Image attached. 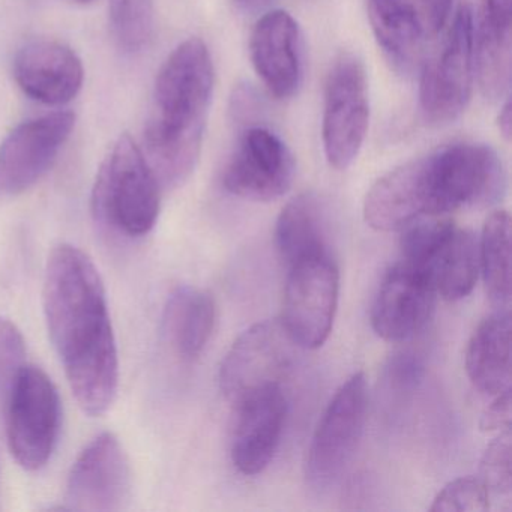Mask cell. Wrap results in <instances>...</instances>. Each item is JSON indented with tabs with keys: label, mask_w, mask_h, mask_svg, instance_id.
<instances>
[{
	"label": "cell",
	"mask_w": 512,
	"mask_h": 512,
	"mask_svg": "<svg viewBox=\"0 0 512 512\" xmlns=\"http://www.w3.org/2000/svg\"><path fill=\"white\" fill-rule=\"evenodd\" d=\"M43 305L50 340L77 403L88 415H103L118 394V347L106 289L88 254L70 244L53 248Z\"/></svg>",
	"instance_id": "6da1fadb"
},
{
	"label": "cell",
	"mask_w": 512,
	"mask_h": 512,
	"mask_svg": "<svg viewBox=\"0 0 512 512\" xmlns=\"http://www.w3.org/2000/svg\"><path fill=\"white\" fill-rule=\"evenodd\" d=\"M214 92V65L199 38L179 44L161 67L146 121V161L161 187L184 184L196 169Z\"/></svg>",
	"instance_id": "7a4b0ae2"
},
{
	"label": "cell",
	"mask_w": 512,
	"mask_h": 512,
	"mask_svg": "<svg viewBox=\"0 0 512 512\" xmlns=\"http://www.w3.org/2000/svg\"><path fill=\"white\" fill-rule=\"evenodd\" d=\"M161 185L133 137L122 134L98 172L92 191L95 220L128 238L148 235L160 215Z\"/></svg>",
	"instance_id": "3957f363"
},
{
	"label": "cell",
	"mask_w": 512,
	"mask_h": 512,
	"mask_svg": "<svg viewBox=\"0 0 512 512\" xmlns=\"http://www.w3.org/2000/svg\"><path fill=\"white\" fill-rule=\"evenodd\" d=\"M431 217L463 208H490L505 196L502 160L484 143H454L425 155Z\"/></svg>",
	"instance_id": "277c9868"
},
{
	"label": "cell",
	"mask_w": 512,
	"mask_h": 512,
	"mask_svg": "<svg viewBox=\"0 0 512 512\" xmlns=\"http://www.w3.org/2000/svg\"><path fill=\"white\" fill-rule=\"evenodd\" d=\"M473 31L472 7L461 2L445 37L422 65L419 109L431 127L457 121L469 104L475 79Z\"/></svg>",
	"instance_id": "5b68a950"
},
{
	"label": "cell",
	"mask_w": 512,
	"mask_h": 512,
	"mask_svg": "<svg viewBox=\"0 0 512 512\" xmlns=\"http://www.w3.org/2000/svg\"><path fill=\"white\" fill-rule=\"evenodd\" d=\"M8 443L23 469L40 470L52 457L61 428V398L49 376L26 365L4 412Z\"/></svg>",
	"instance_id": "8992f818"
},
{
	"label": "cell",
	"mask_w": 512,
	"mask_h": 512,
	"mask_svg": "<svg viewBox=\"0 0 512 512\" xmlns=\"http://www.w3.org/2000/svg\"><path fill=\"white\" fill-rule=\"evenodd\" d=\"M296 343L280 320L248 328L227 352L220 368V388L230 403L281 388L293 367Z\"/></svg>",
	"instance_id": "52a82bcc"
},
{
	"label": "cell",
	"mask_w": 512,
	"mask_h": 512,
	"mask_svg": "<svg viewBox=\"0 0 512 512\" xmlns=\"http://www.w3.org/2000/svg\"><path fill=\"white\" fill-rule=\"evenodd\" d=\"M370 121L367 74L355 55L335 59L325 86L323 151L329 166L346 170L358 157Z\"/></svg>",
	"instance_id": "ba28073f"
},
{
	"label": "cell",
	"mask_w": 512,
	"mask_h": 512,
	"mask_svg": "<svg viewBox=\"0 0 512 512\" xmlns=\"http://www.w3.org/2000/svg\"><path fill=\"white\" fill-rule=\"evenodd\" d=\"M280 322L302 349L323 346L337 313L340 274L331 254L289 266Z\"/></svg>",
	"instance_id": "9c48e42d"
},
{
	"label": "cell",
	"mask_w": 512,
	"mask_h": 512,
	"mask_svg": "<svg viewBox=\"0 0 512 512\" xmlns=\"http://www.w3.org/2000/svg\"><path fill=\"white\" fill-rule=\"evenodd\" d=\"M367 380L353 374L340 386L326 407L308 449V482L314 488L334 484L355 455L367 419Z\"/></svg>",
	"instance_id": "30bf717a"
},
{
	"label": "cell",
	"mask_w": 512,
	"mask_h": 512,
	"mask_svg": "<svg viewBox=\"0 0 512 512\" xmlns=\"http://www.w3.org/2000/svg\"><path fill=\"white\" fill-rule=\"evenodd\" d=\"M74 127L73 112H53L14 128L0 145V197L34 187L52 169Z\"/></svg>",
	"instance_id": "8fae6325"
},
{
	"label": "cell",
	"mask_w": 512,
	"mask_h": 512,
	"mask_svg": "<svg viewBox=\"0 0 512 512\" xmlns=\"http://www.w3.org/2000/svg\"><path fill=\"white\" fill-rule=\"evenodd\" d=\"M295 179V158L278 134L265 127L245 128L224 169V188L253 202L280 199Z\"/></svg>",
	"instance_id": "7c38bea8"
},
{
	"label": "cell",
	"mask_w": 512,
	"mask_h": 512,
	"mask_svg": "<svg viewBox=\"0 0 512 512\" xmlns=\"http://www.w3.org/2000/svg\"><path fill=\"white\" fill-rule=\"evenodd\" d=\"M131 496V469L118 437L103 433L79 455L65 493V508L82 512H116Z\"/></svg>",
	"instance_id": "4fadbf2b"
},
{
	"label": "cell",
	"mask_w": 512,
	"mask_h": 512,
	"mask_svg": "<svg viewBox=\"0 0 512 512\" xmlns=\"http://www.w3.org/2000/svg\"><path fill=\"white\" fill-rule=\"evenodd\" d=\"M436 290L427 275L398 262L380 284L371 310L374 332L389 343L415 337L431 317Z\"/></svg>",
	"instance_id": "5bb4252c"
},
{
	"label": "cell",
	"mask_w": 512,
	"mask_h": 512,
	"mask_svg": "<svg viewBox=\"0 0 512 512\" xmlns=\"http://www.w3.org/2000/svg\"><path fill=\"white\" fill-rule=\"evenodd\" d=\"M250 55L257 76L272 97L287 100L301 88V29L287 11H271L259 19L251 32Z\"/></svg>",
	"instance_id": "9a60e30c"
},
{
	"label": "cell",
	"mask_w": 512,
	"mask_h": 512,
	"mask_svg": "<svg viewBox=\"0 0 512 512\" xmlns=\"http://www.w3.org/2000/svg\"><path fill=\"white\" fill-rule=\"evenodd\" d=\"M14 77L32 100L46 106H64L82 91L85 68L67 44L32 40L16 53Z\"/></svg>",
	"instance_id": "2e32d148"
},
{
	"label": "cell",
	"mask_w": 512,
	"mask_h": 512,
	"mask_svg": "<svg viewBox=\"0 0 512 512\" xmlns=\"http://www.w3.org/2000/svg\"><path fill=\"white\" fill-rule=\"evenodd\" d=\"M430 185L425 157L386 173L367 193L365 223L377 232H398L430 217Z\"/></svg>",
	"instance_id": "e0dca14e"
},
{
	"label": "cell",
	"mask_w": 512,
	"mask_h": 512,
	"mask_svg": "<svg viewBox=\"0 0 512 512\" xmlns=\"http://www.w3.org/2000/svg\"><path fill=\"white\" fill-rule=\"evenodd\" d=\"M286 409L281 388L254 395L236 406L232 460L239 472L259 475L269 466L280 445Z\"/></svg>",
	"instance_id": "ac0fdd59"
},
{
	"label": "cell",
	"mask_w": 512,
	"mask_h": 512,
	"mask_svg": "<svg viewBox=\"0 0 512 512\" xmlns=\"http://www.w3.org/2000/svg\"><path fill=\"white\" fill-rule=\"evenodd\" d=\"M473 55L482 95L499 100L511 86L512 0H484L473 31Z\"/></svg>",
	"instance_id": "d6986e66"
},
{
	"label": "cell",
	"mask_w": 512,
	"mask_h": 512,
	"mask_svg": "<svg viewBox=\"0 0 512 512\" xmlns=\"http://www.w3.org/2000/svg\"><path fill=\"white\" fill-rule=\"evenodd\" d=\"M511 331L509 310H497L479 323L467 344V376L482 394L511 388Z\"/></svg>",
	"instance_id": "ffe728a7"
},
{
	"label": "cell",
	"mask_w": 512,
	"mask_h": 512,
	"mask_svg": "<svg viewBox=\"0 0 512 512\" xmlns=\"http://www.w3.org/2000/svg\"><path fill=\"white\" fill-rule=\"evenodd\" d=\"M367 8L383 55L398 73H410L427 38L415 5L409 0H367Z\"/></svg>",
	"instance_id": "44dd1931"
},
{
	"label": "cell",
	"mask_w": 512,
	"mask_h": 512,
	"mask_svg": "<svg viewBox=\"0 0 512 512\" xmlns=\"http://www.w3.org/2000/svg\"><path fill=\"white\" fill-rule=\"evenodd\" d=\"M214 326V299L205 290L182 286L167 299L164 335L182 358H197L209 343Z\"/></svg>",
	"instance_id": "7402d4cb"
},
{
	"label": "cell",
	"mask_w": 512,
	"mask_h": 512,
	"mask_svg": "<svg viewBox=\"0 0 512 512\" xmlns=\"http://www.w3.org/2000/svg\"><path fill=\"white\" fill-rule=\"evenodd\" d=\"M326 211L320 197L299 194L290 200L277 221L275 239L278 251L287 265L329 254L326 242Z\"/></svg>",
	"instance_id": "603a6c76"
},
{
	"label": "cell",
	"mask_w": 512,
	"mask_h": 512,
	"mask_svg": "<svg viewBox=\"0 0 512 512\" xmlns=\"http://www.w3.org/2000/svg\"><path fill=\"white\" fill-rule=\"evenodd\" d=\"M479 239L475 233L454 227L431 257L424 274L446 301L470 295L479 275Z\"/></svg>",
	"instance_id": "cb8c5ba5"
},
{
	"label": "cell",
	"mask_w": 512,
	"mask_h": 512,
	"mask_svg": "<svg viewBox=\"0 0 512 512\" xmlns=\"http://www.w3.org/2000/svg\"><path fill=\"white\" fill-rule=\"evenodd\" d=\"M479 266L485 290L497 310L511 304V218L506 211H496L485 220L479 239Z\"/></svg>",
	"instance_id": "d4e9b609"
},
{
	"label": "cell",
	"mask_w": 512,
	"mask_h": 512,
	"mask_svg": "<svg viewBox=\"0 0 512 512\" xmlns=\"http://www.w3.org/2000/svg\"><path fill=\"white\" fill-rule=\"evenodd\" d=\"M109 19L119 49L142 52L154 35V0H110Z\"/></svg>",
	"instance_id": "484cf974"
},
{
	"label": "cell",
	"mask_w": 512,
	"mask_h": 512,
	"mask_svg": "<svg viewBox=\"0 0 512 512\" xmlns=\"http://www.w3.org/2000/svg\"><path fill=\"white\" fill-rule=\"evenodd\" d=\"M454 227L455 224L445 218L440 220V218L431 217V220L427 221L418 218L413 221L403 229L400 241L401 262L424 274L431 257L439 250L440 245L448 238Z\"/></svg>",
	"instance_id": "4316f807"
},
{
	"label": "cell",
	"mask_w": 512,
	"mask_h": 512,
	"mask_svg": "<svg viewBox=\"0 0 512 512\" xmlns=\"http://www.w3.org/2000/svg\"><path fill=\"white\" fill-rule=\"evenodd\" d=\"M26 367V344L16 323L0 317V413L4 415L14 386Z\"/></svg>",
	"instance_id": "83f0119b"
},
{
	"label": "cell",
	"mask_w": 512,
	"mask_h": 512,
	"mask_svg": "<svg viewBox=\"0 0 512 512\" xmlns=\"http://www.w3.org/2000/svg\"><path fill=\"white\" fill-rule=\"evenodd\" d=\"M511 428L500 431L487 446L479 467V479L491 496H505L512 488Z\"/></svg>",
	"instance_id": "f1b7e54d"
},
{
	"label": "cell",
	"mask_w": 512,
	"mask_h": 512,
	"mask_svg": "<svg viewBox=\"0 0 512 512\" xmlns=\"http://www.w3.org/2000/svg\"><path fill=\"white\" fill-rule=\"evenodd\" d=\"M490 494L481 479L464 476L446 484L434 497L431 512H485Z\"/></svg>",
	"instance_id": "f546056e"
},
{
	"label": "cell",
	"mask_w": 512,
	"mask_h": 512,
	"mask_svg": "<svg viewBox=\"0 0 512 512\" xmlns=\"http://www.w3.org/2000/svg\"><path fill=\"white\" fill-rule=\"evenodd\" d=\"M454 0H418L416 11L427 37H436L440 34L452 13Z\"/></svg>",
	"instance_id": "4dcf8cb0"
},
{
	"label": "cell",
	"mask_w": 512,
	"mask_h": 512,
	"mask_svg": "<svg viewBox=\"0 0 512 512\" xmlns=\"http://www.w3.org/2000/svg\"><path fill=\"white\" fill-rule=\"evenodd\" d=\"M422 373H424V365L413 353L395 355L389 365V380L398 389L413 388L421 380Z\"/></svg>",
	"instance_id": "1f68e13d"
},
{
	"label": "cell",
	"mask_w": 512,
	"mask_h": 512,
	"mask_svg": "<svg viewBox=\"0 0 512 512\" xmlns=\"http://www.w3.org/2000/svg\"><path fill=\"white\" fill-rule=\"evenodd\" d=\"M479 427L485 433L511 428V388L496 395V400L482 413Z\"/></svg>",
	"instance_id": "d6a6232c"
},
{
	"label": "cell",
	"mask_w": 512,
	"mask_h": 512,
	"mask_svg": "<svg viewBox=\"0 0 512 512\" xmlns=\"http://www.w3.org/2000/svg\"><path fill=\"white\" fill-rule=\"evenodd\" d=\"M499 125L500 133L505 137L506 140L511 139V130H512V106L511 101L506 100V103L503 104L502 110H500L499 115Z\"/></svg>",
	"instance_id": "836d02e7"
},
{
	"label": "cell",
	"mask_w": 512,
	"mask_h": 512,
	"mask_svg": "<svg viewBox=\"0 0 512 512\" xmlns=\"http://www.w3.org/2000/svg\"><path fill=\"white\" fill-rule=\"evenodd\" d=\"M235 2L239 7L244 8V10L256 11L266 7L271 0H235Z\"/></svg>",
	"instance_id": "e575fe53"
},
{
	"label": "cell",
	"mask_w": 512,
	"mask_h": 512,
	"mask_svg": "<svg viewBox=\"0 0 512 512\" xmlns=\"http://www.w3.org/2000/svg\"><path fill=\"white\" fill-rule=\"evenodd\" d=\"M74 2H77V4H91L94 0H74Z\"/></svg>",
	"instance_id": "d590c367"
}]
</instances>
